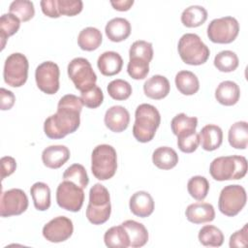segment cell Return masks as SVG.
Returning a JSON list of instances; mask_svg holds the SVG:
<instances>
[{
    "label": "cell",
    "instance_id": "1",
    "mask_svg": "<svg viewBox=\"0 0 248 248\" xmlns=\"http://www.w3.org/2000/svg\"><path fill=\"white\" fill-rule=\"evenodd\" d=\"M82 102L74 94L63 96L57 105L56 113L48 116L44 123V132L49 139L59 140L76 132L80 124Z\"/></svg>",
    "mask_w": 248,
    "mask_h": 248
},
{
    "label": "cell",
    "instance_id": "2",
    "mask_svg": "<svg viewBox=\"0 0 248 248\" xmlns=\"http://www.w3.org/2000/svg\"><path fill=\"white\" fill-rule=\"evenodd\" d=\"M160 123L161 115L159 110L150 104H140L135 111L134 138L142 143L152 140Z\"/></svg>",
    "mask_w": 248,
    "mask_h": 248
},
{
    "label": "cell",
    "instance_id": "3",
    "mask_svg": "<svg viewBox=\"0 0 248 248\" xmlns=\"http://www.w3.org/2000/svg\"><path fill=\"white\" fill-rule=\"evenodd\" d=\"M247 172V160L244 156H221L215 158L209 167V173L217 181L237 180Z\"/></svg>",
    "mask_w": 248,
    "mask_h": 248
},
{
    "label": "cell",
    "instance_id": "4",
    "mask_svg": "<svg viewBox=\"0 0 248 248\" xmlns=\"http://www.w3.org/2000/svg\"><path fill=\"white\" fill-rule=\"evenodd\" d=\"M111 212L110 197L108 189L101 183L93 185L89 191V202L86 208V217L93 225L106 223Z\"/></svg>",
    "mask_w": 248,
    "mask_h": 248
},
{
    "label": "cell",
    "instance_id": "5",
    "mask_svg": "<svg viewBox=\"0 0 248 248\" xmlns=\"http://www.w3.org/2000/svg\"><path fill=\"white\" fill-rule=\"evenodd\" d=\"M178 54L181 60L193 66L205 63L210 55L208 46L202 41L199 35L186 33L181 36L177 45Z\"/></svg>",
    "mask_w": 248,
    "mask_h": 248
},
{
    "label": "cell",
    "instance_id": "6",
    "mask_svg": "<svg viewBox=\"0 0 248 248\" xmlns=\"http://www.w3.org/2000/svg\"><path fill=\"white\" fill-rule=\"evenodd\" d=\"M117 170V154L109 144L97 145L91 154V171L99 180L111 178Z\"/></svg>",
    "mask_w": 248,
    "mask_h": 248
},
{
    "label": "cell",
    "instance_id": "7",
    "mask_svg": "<svg viewBox=\"0 0 248 248\" xmlns=\"http://www.w3.org/2000/svg\"><path fill=\"white\" fill-rule=\"evenodd\" d=\"M247 201L245 189L237 184L225 186L219 196L218 207L221 213L228 217L237 215L245 206Z\"/></svg>",
    "mask_w": 248,
    "mask_h": 248
},
{
    "label": "cell",
    "instance_id": "8",
    "mask_svg": "<svg viewBox=\"0 0 248 248\" xmlns=\"http://www.w3.org/2000/svg\"><path fill=\"white\" fill-rule=\"evenodd\" d=\"M29 63L26 56L19 52L10 54L4 64L3 78L5 82L12 87L22 86L28 78Z\"/></svg>",
    "mask_w": 248,
    "mask_h": 248
},
{
    "label": "cell",
    "instance_id": "9",
    "mask_svg": "<svg viewBox=\"0 0 248 248\" xmlns=\"http://www.w3.org/2000/svg\"><path fill=\"white\" fill-rule=\"evenodd\" d=\"M68 76L75 87L80 92L86 91L95 85L97 76L90 62L83 57H76L68 64Z\"/></svg>",
    "mask_w": 248,
    "mask_h": 248
},
{
    "label": "cell",
    "instance_id": "10",
    "mask_svg": "<svg viewBox=\"0 0 248 248\" xmlns=\"http://www.w3.org/2000/svg\"><path fill=\"white\" fill-rule=\"evenodd\" d=\"M239 33V24L232 16H223L210 21L207 26V37L212 43H232Z\"/></svg>",
    "mask_w": 248,
    "mask_h": 248
},
{
    "label": "cell",
    "instance_id": "11",
    "mask_svg": "<svg viewBox=\"0 0 248 248\" xmlns=\"http://www.w3.org/2000/svg\"><path fill=\"white\" fill-rule=\"evenodd\" d=\"M56 202L61 208L78 212L81 209L84 202L83 189L71 181L64 180L57 187Z\"/></svg>",
    "mask_w": 248,
    "mask_h": 248
},
{
    "label": "cell",
    "instance_id": "12",
    "mask_svg": "<svg viewBox=\"0 0 248 248\" xmlns=\"http://www.w3.org/2000/svg\"><path fill=\"white\" fill-rule=\"evenodd\" d=\"M59 77V67L52 61L43 62L35 71V79L38 88L48 95L55 94L58 91Z\"/></svg>",
    "mask_w": 248,
    "mask_h": 248
},
{
    "label": "cell",
    "instance_id": "13",
    "mask_svg": "<svg viewBox=\"0 0 248 248\" xmlns=\"http://www.w3.org/2000/svg\"><path fill=\"white\" fill-rule=\"evenodd\" d=\"M27 207L28 198L23 190L13 188L2 193L0 205L1 217L20 215L26 211Z\"/></svg>",
    "mask_w": 248,
    "mask_h": 248
},
{
    "label": "cell",
    "instance_id": "14",
    "mask_svg": "<svg viewBox=\"0 0 248 248\" xmlns=\"http://www.w3.org/2000/svg\"><path fill=\"white\" fill-rule=\"evenodd\" d=\"M74 232V225L71 219L65 216H58L51 219L43 228L44 237L53 243L63 242L70 238Z\"/></svg>",
    "mask_w": 248,
    "mask_h": 248
},
{
    "label": "cell",
    "instance_id": "15",
    "mask_svg": "<svg viewBox=\"0 0 248 248\" xmlns=\"http://www.w3.org/2000/svg\"><path fill=\"white\" fill-rule=\"evenodd\" d=\"M106 127L114 133H121L130 123V113L122 106H112L107 109L104 117Z\"/></svg>",
    "mask_w": 248,
    "mask_h": 248
},
{
    "label": "cell",
    "instance_id": "16",
    "mask_svg": "<svg viewBox=\"0 0 248 248\" xmlns=\"http://www.w3.org/2000/svg\"><path fill=\"white\" fill-rule=\"evenodd\" d=\"M129 207L134 215L140 218H145L153 213L154 201L148 192L138 191L130 198Z\"/></svg>",
    "mask_w": 248,
    "mask_h": 248
},
{
    "label": "cell",
    "instance_id": "17",
    "mask_svg": "<svg viewBox=\"0 0 248 248\" xmlns=\"http://www.w3.org/2000/svg\"><path fill=\"white\" fill-rule=\"evenodd\" d=\"M69 159L70 150L65 145H50L42 152V161L49 169H59Z\"/></svg>",
    "mask_w": 248,
    "mask_h": 248
},
{
    "label": "cell",
    "instance_id": "18",
    "mask_svg": "<svg viewBox=\"0 0 248 248\" xmlns=\"http://www.w3.org/2000/svg\"><path fill=\"white\" fill-rule=\"evenodd\" d=\"M187 220L194 224L211 222L215 218V210L211 203L195 202L187 206L185 210Z\"/></svg>",
    "mask_w": 248,
    "mask_h": 248
},
{
    "label": "cell",
    "instance_id": "19",
    "mask_svg": "<svg viewBox=\"0 0 248 248\" xmlns=\"http://www.w3.org/2000/svg\"><path fill=\"white\" fill-rule=\"evenodd\" d=\"M170 85L169 79L161 75L152 76L143 84V92L145 96L153 100H161L170 93Z\"/></svg>",
    "mask_w": 248,
    "mask_h": 248
},
{
    "label": "cell",
    "instance_id": "20",
    "mask_svg": "<svg viewBox=\"0 0 248 248\" xmlns=\"http://www.w3.org/2000/svg\"><path fill=\"white\" fill-rule=\"evenodd\" d=\"M97 66L102 75L112 77L119 74L122 70L123 59L120 54L115 51H105L99 56Z\"/></svg>",
    "mask_w": 248,
    "mask_h": 248
},
{
    "label": "cell",
    "instance_id": "21",
    "mask_svg": "<svg viewBox=\"0 0 248 248\" xmlns=\"http://www.w3.org/2000/svg\"><path fill=\"white\" fill-rule=\"evenodd\" d=\"M199 136L200 144L205 151L216 150L223 142V131L214 124H207L202 127Z\"/></svg>",
    "mask_w": 248,
    "mask_h": 248
},
{
    "label": "cell",
    "instance_id": "22",
    "mask_svg": "<svg viewBox=\"0 0 248 248\" xmlns=\"http://www.w3.org/2000/svg\"><path fill=\"white\" fill-rule=\"evenodd\" d=\"M215 98L223 106L235 105L240 98V89L237 83L232 80H224L219 83L215 90Z\"/></svg>",
    "mask_w": 248,
    "mask_h": 248
},
{
    "label": "cell",
    "instance_id": "23",
    "mask_svg": "<svg viewBox=\"0 0 248 248\" xmlns=\"http://www.w3.org/2000/svg\"><path fill=\"white\" fill-rule=\"evenodd\" d=\"M105 32L107 37L114 43H119L126 40L131 34V24L123 17H114L110 19L106 27Z\"/></svg>",
    "mask_w": 248,
    "mask_h": 248
},
{
    "label": "cell",
    "instance_id": "24",
    "mask_svg": "<svg viewBox=\"0 0 248 248\" xmlns=\"http://www.w3.org/2000/svg\"><path fill=\"white\" fill-rule=\"evenodd\" d=\"M121 225L129 235L130 247L138 248L146 244L148 240V232L144 225L135 220H126Z\"/></svg>",
    "mask_w": 248,
    "mask_h": 248
},
{
    "label": "cell",
    "instance_id": "25",
    "mask_svg": "<svg viewBox=\"0 0 248 248\" xmlns=\"http://www.w3.org/2000/svg\"><path fill=\"white\" fill-rule=\"evenodd\" d=\"M152 162L158 169L170 170L177 165L178 155L171 147L161 146L153 151Z\"/></svg>",
    "mask_w": 248,
    "mask_h": 248
},
{
    "label": "cell",
    "instance_id": "26",
    "mask_svg": "<svg viewBox=\"0 0 248 248\" xmlns=\"http://www.w3.org/2000/svg\"><path fill=\"white\" fill-rule=\"evenodd\" d=\"M228 140L235 149H245L248 144V124L246 121L233 123L228 132Z\"/></svg>",
    "mask_w": 248,
    "mask_h": 248
},
{
    "label": "cell",
    "instance_id": "27",
    "mask_svg": "<svg viewBox=\"0 0 248 248\" xmlns=\"http://www.w3.org/2000/svg\"><path fill=\"white\" fill-rule=\"evenodd\" d=\"M175 85L178 91L186 96L196 94L200 89V81L197 76L190 71H180L175 76Z\"/></svg>",
    "mask_w": 248,
    "mask_h": 248
},
{
    "label": "cell",
    "instance_id": "28",
    "mask_svg": "<svg viewBox=\"0 0 248 248\" xmlns=\"http://www.w3.org/2000/svg\"><path fill=\"white\" fill-rule=\"evenodd\" d=\"M103 41L102 33L95 27H86L82 29L78 36V46L82 50L92 51L97 49Z\"/></svg>",
    "mask_w": 248,
    "mask_h": 248
},
{
    "label": "cell",
    "instance_id": "29",
    "mask_svg": "<svg viewBox=\"0 0 248 248\" xmlns=\"http://www.w3.org/2000/svg\"><path fill=\"white\" fill-rule=\"evenodd\" d=\"M106 246L111 248H127L130 247L129 235L122 225L109 228L104 235Z\"/></svg>",
    "mask_w": 248,
    "mask_h": 248
},
{
    "label": "cell",
    "instance_id": "30",
    "mask_svg": "<svg viewBox=\"0 0 248 248\" xmlns=\"http://www.w3.org/2000/svg\"><path fill=\"white\" fill-rule=\"evenodd\" d=\"M207 19V11L199 5L186 8L181 14V22L184 26L193 28L201 26Z\"/></svg>",
    "mask_w": 248,
    "mask_h": 248
},
{
    "label": "cell",
    "instance_id": "31",
    "mask_svg": "<svg viewBox=\"0 0 248 248\" xmlns=\"http://www.w3.org/2000/svg\"><path fill=\"white\" fill-rule=\"evenodd\" d=\"M30 194L36 209L45 211L50 206V189L44 182H36L30 188Z\"/></svg>",
    "mask_w": 248,
    "mask_h": 248
},
{
    "label": "cell",
    "instance_id": "32",
    "mask_svg": "<svg viewBox=\"0 0 248 248\" xmlns=\"http://www.w3.org/2000/svg\"><path fill=\"white\" fill-rule=\"evenodd\" d=\"M197 126L198 118L195 116H188L185 113L176 114L170 122L171 131L176 137L196 132Z\"/></svg>",
    "mask_w": 248,
    "mask_h": 248
},
{
    "label": "cell",
    "instance_id": "33",
    "mask_svg": "<svg viewBox=\"0 0 248 248\" xmlns=\"http://www.w3.org/2000/svg\"><path fill=\"white\" fill-rule=\"evenodd\" d=\"M200 242L207 247H220L224 242V234L220 229L212 225L203 226L198 234Z\"/></svg>",
    "mask_w": 248,
    "mask_h": 248
},
{
    "label": "cell",
    "instance_id": "34",
    "mask_svg": "<svg viewBox=\"0 0 248 248\" xmlns=\"http://www.w3.org/2000/svg\"><path fill=\"white\" fill-rule=\"evenodd\" d=\"M20 27V20L15 15L9 13L1 16L0 18V39L1 49L5 47L6 41L9 37L16 34Z\"/></svg>",
    "mask_w": 248,
    "mask_h": 248
},
{
    "label": "cell",
    "instance_id": "35",
    "mask_svg": "<svg viewBox=\"0 0 248 248\" xmlns=\"http://www.w3.org/2000/svg\"><path fill=\"white\" fill-rule=\"evenodd\" d=\"M213 63L220 72L231 73L238 67L239 59L235 52L232 50H222L215 55Z\"/></svg>",
    "mask_w": 248,
    "mask_h": 248
},
{
    "label": "cell",
    "instance_id": "36",
    "mask_svg": "<svg viewBox=\"0 0 248 248\" xmlns=\"http://www.w3.org/2000/svg\"><path fill=\"white\" fill-rule=\"evenodd\" d=\"M187 190L192 198L197 201H202L208 194L209 182L204 176L195 175L189 179Z\"/></svg>",
    "mask_w": 248,
    "mask_h": 248
},
{
    "label": "cell",
    "instance_id": "37",
    "mask_svg": "<svg viewBox=\"0 0 248 248\" xmlns=\"http://www.w3.org/2000/svg\"><path fill=\"white\" fill-rule=\"evenodd\" d=\"M63 179L71 181L82 189H85L89 183L86 170L80 164H73L67 168L63 173Z\"/></svg>",
    "mask_w": 248,
    "mask_h": 248
},
{
    "label": "cell",
    "instance_id": "38",
    "mask_svg": "<svg viewBox=\"0 0 248 248\" xmlns=\"http://www.w3.org/2000/svg\"><path fill=\"white\" fill-rule=\"evenodd\" d=\"M9 12L17 16L20 21L26 22L35 15L34 4L29 0H16L10 4Z\"/></svg>",
    "mask_w": 248,
    "mask_h": 248
},
{
    "label": "cell",
    "instance_id": "39",
    "mask_svg": "<svg viewBox=\"0 0 248 248\" xmlns=\"http://www.w3.org/2000/svg\"><path fill=\"white\" fill-rule=\"evenodd\" d=\"M108 95L116 101H124L132 94L131 84L121 78L111 80L107 87Z\"/></svg>",
    "mask_w": 248,
    "mask_h": 248
},
{
    "label": "cell",
    "instance_id": "40",
    "mask_svg": "<svg viewBox=\"0 0 248 248\" xmlns=\"http://www.w3.org/2000/svg\"><path fill=\"white\" fill-rule=\"evenodd\" d=\"M129 58H140L150 62L153 58L152 44L143 40L134 42L129 49Z\"/></svg>",
    "mask_w": 248,
    "mask_h": 248
},
{
    "label": "cell",
    "instance_id": "41",
    "mask_svg": "<svg viewBox=\"0 0 248 248\" xmlns=\"http://www.w3.org/2000/svg\"><path fill=\"white\" fill-rule=\"evenodd\" d=\"M127 72L134 79H143L149 73V62L140 58H130Z\"/></svg>",
    "mask_w": 248,
    "mask_h": 248
},
{
    "label": "cell",
    "instance_id": "42",
    "mask_svg": "<svg viewBox=\"0 0 248 248\" xmlns=\"http://www.w3.org/2000/svg\"><path fill=\"white\" fill-rule=\"evenodd\" d=\"M80 100L83 106L89 108H97L104 101V94L102 89L95 84L90 89L81 92Z\"/></svg>",
    "mask_w": 248,
    "mask_h": 248
},
{
    "label": "cell",
    "instance_id": "43",
    "mask_svg": "<svg viewBox=\"0 0 248 248\" xmlns=\"http://www.w3.org/2000/svg\"><path fill=\"white\" fill-rule=\"evenodd\" d=\"M200 144V136L197 132L177 137V146L184 153H192L197 150Z\"/></svg>",
    "mask_w": 248,
    "mask_h": 248
},
{
    "label": "cell",
    "instance_id": "44",
    "mask_svg": "<svg viewBox=\"0 0 248 248\" xmlns=\"http://www.w3.org/2000/svg\"><path fill=\"white\" fill-rule=\"evenodd\" d=\"M57 8L60 16H74L82 11L81 0H57Z\"/></svg>",
    "mask_w": 248,
    "mask_h": 248
},
{
    "label": "cell",
    "instance_id": "45",
    "mask_svg": "<svg viewBox=\"0 0 248 248\" xmlns=\"http://www.w3.org/2000/svg\"><path fill=\"white\" fill-rule=\"evenodd\" d=\"M247 238H248V229H247V224H245L242 229L236 231L231 235L229 245L231 248L245 247L247 245Z\"/></svg>",
    "mask_w": 248,
    "mask_h": 248
},
{
    "label": "cell",
    "instance_id": "46",
    "mask_svg": "<svg viewBox=\"0 0 248 248\" xmlns=\"http://www.w3.org/2000/svg\"><path fill=\"white\" fill-rule=\"evenodd\" d=\"M1 179L4 180L7 176H10L16 169V162L15 158L11 156H4L1 158Z\"/></svg>",
    "mask_w": 248,
    "mask_h": 248
},
{
    "label": "cell",
    "instance_id": "47",
    "mask_svg": "<svg viewBox=\"0 0 248 248\" xmlns=\"http://www.w3.org/2000/svg\"><path fill=\"white\" fill-rule=\"evenodd\" d=\"M42 12L48 17L57 18L60 16L57 8V0H42L40 2Z\"/></svg>",
    "mask_w": 248,
    "mask_h": 248
},
{
    "label": "cell",
    "instance_id": "48",
    "mask_svg": "<svg viewBox=\"0 0 248 248\" xmlns=\"http://www.w3.org/2000/svg\"><path fill=\"white\" fill-rule=\"evenodd\" d=\"M16 102V97L14 93L8 89H0V108L1 110H9L13 108Z\"/></svg>",
    "mask_w": 248,
    "mask_h": 248
},
{
    "label": "cell",
    "instance_id": "49",
    "mask_svg": "<svg viewBox=\"0 0 248 248\" xmlns=\"http://www.w3.org/2000/svg\"><path fill=\"white\" fill-rule=\"evenodd\" d=\"M110 4L114 10L125 12L131 9V7L134 5V0H116L110 1Z\"/></svg>",
    "mask_w": 248,
    "mask_h": 248
}]
</instances>
